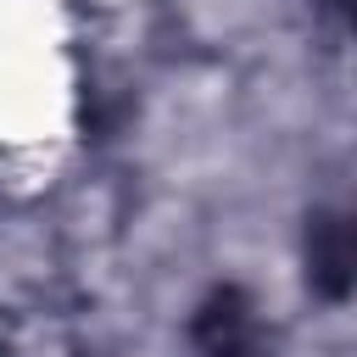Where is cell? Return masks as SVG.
I'll return each instance as SVG.
<instances>
[{
    "instance_id": "1",
    "label": "cell",
    "mask_w": 357,
    "mask_h": 357,
    "mask_svg": "<svg viewBox=\"0 0 357 357\" xmlns=\"http://www.w3.org/2000/svg\"><path fill=\"white\" fill-rule=\"evenodd\" d=\"M340 6H346V11H351V17H357V0H340Z\"/></svg>"
}]
</instances>
